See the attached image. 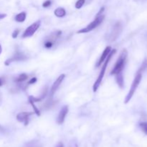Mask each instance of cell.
<instances>
[{"label": "cell", "instance_id": "1", "mask_svg": "<svg viewBox=\"0 0 147 147\" xmlns=\"http://www.w3.org/2000/svg\"><path fill=\"white\" fill-rule=\"evenodd\" d=\"M116 53V49L111 50V53H109V55L107 56V57H106V62L103 63V66H102V68H101V70H100V74H99L98 77V78L96 79V82H95L94 85H93V92H96L97 91L98 89L99 86H100V83H101V82H102V80H103V77H104V75H105V73H106V67H107V66H108V64H109V61L111 60V57H113V56Z\"/></svg>", "mask_w": 147, "mask_h": 147}, {"label": "cell", "instance_id": "2", "mask_svg": "<svg viewBox=\"0 0 147 147\" xmlns=\"http://www.w3.org/2000/svg\"><path fill=\"white\" fill-rule=\"evenodd\" d=\"M128 56V52L126 49L123 50V51L121 53L120 56L118 58L117 61H116V65L113 67V70H111V75H116L118 73H122L123 68L125 67V65H126V58H127Z\"/></svg>", "mask_w": 147, "mask_h": 147}, {"label": "cell", "instance_id": "3", "mask_svg": "<svg viewBox=\"0 0 147 147\" xmlns=\"http://www.w3.org/2000/svg\"><path fill=\"white\" fill-rule=\"evenodd\" d=\"M142 73H140V72L138 71L137 73H136V76H135L134 80L133 83H132L131 86V88L130 90H129V93H128L126 98H125V100H124L125 103H129V102L131 100V99L132 98V97H133L134 95L135 92H136V89H137L138 86H139L141 81H142Z\"/></svg>", "mask_w": 147, "mask_h": 147}, {"label": "cell", "instance_id": "4", "mask_svg": "<svg viewBox=\"0 0 147 147\" xmlns=\"http://www.w3.org/2000/svg\"><path fill=\"white\" fill-rule=\"evenodd\" d=\"M105 19V16L103 14L100 16H98V17H96L95 20H93L92 22H90L87 27H84V28L81 29L79 31H78V33H88L89 32L92 31V30H94L95 28H96L97 27H98L100 24L102 23V22L103 21V20Z\"/></svg>", "mask_w": 147, "mask_h": 147}, {"label": "cell", "instance_id": "5", "mask_svg": "<svg viewBox=\"0 0 147 147\" xmlns=\"http://www.w3.org/2000/svg\"><path fill=\"white\" fill-rule=\"evenodd\" d=\"M62 34V31L60 30H57L55 32H53L50 36L46 38L45 41L44 42V46L45 48L50 49L55 44L56 41L57 40V39L60 37V35Z\"/></svg>", "mask_w": 147, "mask_h": 147}, {"label": "cell", "instance_id": "6", "mask_svg": "<svg viewBox=\"0 0 147 147\" xmlns=\"http://www.w3.org/2000/svg\"><path fill=\"white\" fill-rule=\"evenodd\" d=\"M40 24H41V22L39 20V21L35 22L32 24L30 26H29L26 29L25 31L24 32V33H23L22 38H27V37H32L36 32V31L40 28Z\"/></svg>", "mask_w": 147, "mask_h": 147}, {"label": "cell", "instance_id": "7", "mask_svg": "<svg viewBox=\"0 0 147 147\" xmlns=\"http://www.w3.org/2000/svg\"><path fill=\"white\" fill-rule=\"evenodd\" d=\"M27 59V56L24 55L23 53H20V52H17L11 58H9L4 62V65L7 66L9 65L10 63H11L12 62H16V61H24Z\"/></svg>", "mask_w": 147, "mask_h": 147}, {"label": "cell", "instance_id": "8", "mask_svg": "<svg viewBox=\"0 0 147 147\" xmlns=\"http://www.w3.org/2000/svg\"><path fill=\"white\" fill-rule=\"evenodd\" d=\"M65 78V74H61L57 79H56L55 81L53 83V86H52L51 89H50V97H53L55 93L57 91V90L58 89V88L60 87V86L61 85L62 82L63 81V80Z\"/></svg>", "mask_w": 147, "mask_h": 147}, {"label": "cell", "instance_id": "9", "mask_svg": "<svg viewBox=\"0 0 147 147\" xmlns=\"http://www.w3.org/2000/svg\"><path fill=\"white\" fill-rule=\"evenodd\" d=\"M33 114V112H22L17 114V120L20 123H24V126H27L29 123V118Z\"/></svg>", "mask_w": 147, "mask_h": 147}, {"label": "cell", "instance_id": "10", "mask_svg": "<svg viewBox=\"0 0 147 147\" xmlns=\"http://www.w3.org/2000/svg\"><path fill=\"white\" fill-rule=\"evenodd\" d=\"M67 113H68V106H63L62 109H60V113H59V115H58V117H57V121L58 124H63Z\"/></svg>", "mask_w": 147, "mask_h": 147}, {"label": "cell", "instance_id": "11", "mask_svg": "<svg viewBox=\"0 0 147 147\" xmlns=\"http://www.w3.org/2000/svg\"><path fill=\"white\" fill-rule=\"evenodd\" d=\"M121 29H122L121 24V22H118L114 25L113 32H112L111 37L112 41H113V40H116V38L118 37V36L119 35L120 32H121Z\"/></svg>", "mask_w": 147, "mask_h": 147}, {"label": "cell", "instance_id": "12", "mask_svg": "<svg viewBox=\"0 0 147 147\" xmlns=\"http://www.w3.org/2000/svg\"><path fill=\"white\" fill-rule=\"evenodd\" d=\"M111 47H110V46H108V47H106V49L104 50V51H103V54L101 55V56H100V59H99L98 62L97 63V64H96V67H100V65H101L102 63L104 62V60H106V57H107V56L109 55V53H111Z\"/></svg>", "mask_w": 147, "mask_h": 147}, {"label": "cell", "instance_id": "13", "mask_svg": "<svg viewBox=\"0 0 147 147\" xmlns=\"http://www.w3.org/2000/svg\"><path fill=\"white\" fill-rule=\"evenodd\" d=\"M47 87L45 88L44 90H42V93L41 96L40 97H34V96H29V98L31 99L34 103H36V102H40L41 100H42L43 99L45 98V96H47Z\"/></svg>", "mask_w": 147, "mask_h": 147}, {"label": "cell", "instance_id": "14", "mask_svg": "<svg viewBox=\"0 0 147 147\" xmlns=\"http://www.w3.org/2000/svg\"><path fill=\"white\" fill-rule=\"evenodd\" d=\"M115 76H116V80L117 82V84L119 85L121 88H123L124 86V79H123V76L122 73H118Z\"/></svg>", "mask_w": 147, "mask_h": 147}, {"label": "cell", "instance_id": "15", "mask_svg": "<svg viewBox=\"0 0 147 147\" xmlns=\"http://www.w3.org/2000/svg\"><path fill=\"white\" fill-rule=\"evenodd\" d=\"M55 104V101L53 100V97H50V96L48 100L45 103L44 106H44V109H45V110H48V109H51L52 107H53Z\"/></svg>", "mask_w": 147, "mask_h": 147}, {"label": "cell", "instance_id": "16", "mask_svg": "<svg viewBox=\"0 0 147 147\" xmlns=\"http://www.w3.org/2000/svg\"><path fill=\"white\" fill-rule=\"evenodd\" d=\"M54 14L57 17H63L66 15V11L63 7H58L55 10Z\"/></svg>", "mask_w": 147, "mask_h": 147}, {"label": "cell", "instance_id": "17", "mask_svg": "<svg viewBox=\"0 0 147 147\" xmlns=\"http://www.w3.org/2000/svg\"><path fill=\"white\" fill-rule=\"evenodd\" d=\"M26 17H27V14L24 11H22V12H20L18 14H17L14 19L17 22H23L25 21Z\"/></svg>", "mask_w": 147, "mask_h": 147}, {"label": "cell", "instance_id": "18", "mask_svg": "<svg viewBox=\"0 0 147 147\" xmlns=\"http://www.w3.org/2000/svg\"><path fill=\"white\" fill-rule=\"evenodd\" d=\"M27 78H28V76H27V74H25V73H22V74L19 75V76L16 78L15 80H14V82L18 83H22V82L25 81Z\"/></svg>", "mask_w": 147, "mask_h": 147}, {"label": "cell", "instance_id": "19", "mask_svg": "<svg viewBox=\"0 0 147 147\" xmlns=\"http://www.w3.org/2000/svg\"><path fill=\"white\" fill-rule=\"evenodd\" d=\"M29 102H30V104H31V106H32L33 109H34V113H35V114L37 115V116H40V110H39V109H37V106H36L35 105H34V102H33L32 100L31 99H30V98H29Z\"/></svg>", "mask_w": 147, "mask_h": 147}, {"label": "cell", "instance_id": "20", "mask_svg": "<svg viewBox=\"0 0 147 147\" xmlns=\"http://www.w3.org/2000/svg\"><path fill=\"white\" fill-rule=\"evenodd\" d=\"M146 69H147V59L144 60V61L143 62L142 66H141L140 68H139V70H138V71L140 72V73H143V72L145 71Z\"/></svg>", "mask_w": 147, "mask_h": 147}, {"label": "cell", "instance_id": "21", "mask_svg": "<svg viewBox=\"0 0 147 147\" xmlns=\"http://www.w3.org/2000/svg\"><path fill=\"white\" fill-rule=\"evenodd\" d=\"M85 2H86V0H78L76 3V8L78 9H80L84 5Z\"/></svg>", "mask_w": 147, "mask_h": 147}, {"label": "cell", "instance_id": "22", "mask_svg": "<svg viewBox=\"0 0 147 147\" xmlns=\"http://www.w3.org/2000/svg\"><path fill=\"white\" fill-rule=\"evenodd\" d=\"M139 126H140L142 131L147 135V122H142L139 124Z\"/></svg>", "mask_w": 147, "mask_h": 147}, {"label": "cell", "instance_id": "23", "mask_svg": "<svg viewBox=\"0 0 147 147\" xmlns=\"http://www.w3.org/2000/svg\"><path fill=\"white\" fill-rule=\"evenodd\" d=\"M52 4L51 0H47V1H45L42 4V7H45V8H47V7H49Z\"/></svg>", "mask_w": 147, "mask_h": 147}, {"label": "cell", "instance_id": "24", "mask_svg": "<svg viewBox=\"0 0 147 147\" xmlns=\"http://www.w3.org/2000/svg\"><path fill=\"white\" fill-rule=\"evenodd\" d=\"M19 33H20V30H15L12 33V37L13 38H17L18 36Z\"/></svg>", "mask_w": 147, "mask_h": 147}, {"label": "cell", "instance_id": "25", "mask_svg": "<svg viewBox=\"0 0 147 147\" xmlns=\"http://www.w3.org/2000/svg\"><path fill=\"white\" fill-rule=\"evenodd\" d=\"M36 82H37V78H32L30 79V80H29L28 83H27V84L28 85L34 84V83H35Z\"/></svg>", "mask_w": 147, "mask_h": 147}, {"label": "cell", "instance_id": "26", "mask_svg": "<svg viewBox=\"0 0 147 147\" xmlns=\"http://www.w3.org/2000/svg\"><path fill=\"white\" fill-rule=\"evenodd\" d=\"M104 10H105L104 7H101V8H100V11H99L98 12V14H96V17H98V16L102 15V14H103V11H104Z\"/></svg>", "mask_w": 147, "mask_h": 147}, {"label": "cell", "instance_id": "27", "mask_svg": "<svg viewBox=\"0 0 147 147\" xmlns=\"http://www.w3.org/2000/svg\"><path fill=\"white\" fill-rule=\"evenodd\" d=\"M68 147H78V145H77V144H76V143H74V142H73L72 144H70V146H69Z\"/></svg>", "mask_w": 147, "mask_h": 147}, {"label": "cell", "instance_id": "28", "mask_svg": "<svg viewBox=\"0 0 147 147\" xmlns=\"http://www.w3.org/2000/svg\"><path fill=\"white\" fill-rule=\"evenodd\" d=\"M7 17V14H0V20H2V19L5 18Z\"/></svg>", "mask_w": 147, "mask_h": 147}, {"label": "cell", "instance_id": "29", "mask_svg": "<svg viewBox=\"0 0 147 147\" xmlns=\"http://www.w3.org/2000/svg\"><path fill=\"white\" fill-rule=\"evenodd\" d=\"M57 147H64V146H63V144L61 143V142H60V143H58V144L57 145Z\"/></svg>", "mask_w": 147, "mask_h": 147}, {"label": "cell", "instance_id": "30", "mask_svg": "<svg viewBox=\"0 0 147 147\" xmlns=\"http://www.w3.org/2000/svg\"><path fill=\"white\" fill-rule=\"evenodd\" d=\"M2 85H3V81H2V80H1V78H0V87H1V86H2Z\"/></svg>", "mask_w": 147, "mask_h": 147}, {"label": "cell", "instance_id": "31", "mask_svg": "<svg viewBox=\"0 0 147 147\" xmlns=\"http://www.w3.org/2000/svg\"><path fill=\"white\" fill-rule=\"evenodd\" d=\"M1 52H2V48H1V45H0V55H1Z\"/></svg>", "mask_w": 147, "mask_h": 147}]
</instances>
